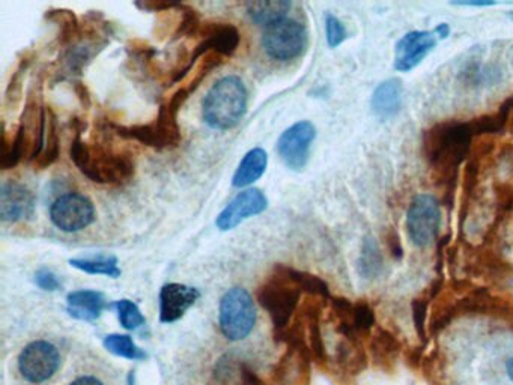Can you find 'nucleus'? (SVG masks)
<instances>
[{
  "instance_id": "10",
  "label": "nucleus",
  "mask_w": 513,
  "mask_h": 385,
  "mask_svg": "<svg viewBox=\"0 0 513 385\" xmlns=\"http://www.w3.org/2000/svg\"><path fill=\"white\" fill-rule=\"evenodd\" d=\"M50 218L62 232H80L96 220V208L87 196L68 193L53 202Z\"/></svg>"
},
{
  "instance_id": "18",
  "label": "nucleus",
  "mask_w": 513,
  "mask_h": 385,
  "mask_svg": "<svg viewBox=\"0 0 513 385\" xmlns=\"http://www.w3.org/2000/svg\"><path fill=\"white\" fill-rule=\"evenodd\" d=\"M106 309V299L98 290H74L67 297V312L78 320L94 322Z\"/></svg>"
},
{
  "instance_id": "38",
  "label": "nucleus",
  "mask_w": 513,
  "mask_h": 385,
  "mask_svg": "<svg viewBox=\"0 0 513 385\" xmlns=\"http://www.w3.org/2000/svg\"><path fill=\"white\" fill-rule=\"evenodd\" d=\"M385 243H387V248L393 259L401 260L404 258V247H402L401 237L393 228L388 229Z\"/></svg>"
},
{
  "instance_id": "14",
  "label": "nucleus",
  "mask_w": 513,
  "mask_h": 385,
  "mask_svg": "<svg viewBox=\"0 0 513 385\" xmlns=\"http://www.w3.org/2000/svg\"><path fill=\"white\" fill-rule=\"evenodd\" d=\"M268 207V200L259 188H249L242 191L231 204L217 217L216 225L219 229L232 230L242 221L251 217L262 214Z\"/></svg>"
},
{
  "instance_id": "28",
  "label": "nucleus",
  "mask_w": 513,
  "mask_h": 385,
  "mask_svg": "<svg viewBox=\"0 0 513 385\" xmlns=\"http://www.w3.org/2000/svg\"><path fill=\"white\" fill-rule=\"evenodd\" d=\"M103 345L108 352L118 355V357H122V359H147V354L127 334H108V336L104 338Z\"/></svg>"
},
{
  "instance_id": "45",
  "label": "nucleus",
  "mask_w": 513,
  "mask_h": 385,
  "mask_svg": "<svg viewBox=\"0 0 513 385\" xmlns=\"http://www.w3.org/2000/svg\"><path fill=\"white\" fill-rule=\"evenodd\" d=\"M436 34L440 36V38H447L450 34L449 25H447V23H441L440 26L436 27Z\"/></svg>"
},
{
  "instance_id": "34",
  "label": "nucleus",
  "mask_w": 513,
  "mask_h": 385,
  "mask_svg": "<svg viewBox=\"0 0 513 385\" xmlns=\"http://www.w3.org/2000/svg\"><path fill=\"white\" fill-rule=\"evenodd\" d=\"M325 34H327L328 47L336 48L346 39V29L344 23L332 14L325 17Z\"/></svg>"
},
{
  "instance_id": "25",
  "label": "nucleus",
  "mask_w": 513,
  "mask_h": 385,
  "mask_svg": "<svg viewBox=\"0 0 513 385\" xmlns=\"http://www.w3.org/2000/svg\"><path fill=\"white\" fill-rule=\"evenodd\" d=\"M69 265L83 273L94 274V276H108L112 279L121 276L117 256L98 255L92 258H78V259H69Z\"/></svg>"
},
{
  "instance_id": "27",
  "label": "nucleus",
  "mask_w": 513,
  "mask_h": 385,
  "mask_svg": "<svg viewBox=\"0 0 513 385\" xmlns=\"http://www.w3.org/2000/svg\"><path fill=\"white\" fill-rule=\"evenodd\" d=\"M23 160H26V154L18 131L15 130L13 137L8 139V133L4 130L0 140V169H14Z\"/></svg>"
},
{
  "instance_id": "19",
  "label": "nucleus",
  "mask_w": 513,
  "mask_h": 385,
  "mask_svg": "<svg viewBox=\"0 0 513 385\" xmlns=\"http://www.w3.org/2000/svg\"><path fill=\"white\" fill-rule=\"evenodd\" d=\"M404 87L399 78H388L380 83L372 96V110L381 119H390L401 112Z\"/></svg>"
},
{
  "instance_id": "20",
  "label": "nucleus",
  "mask_w": 513,
  "mask_h": 385,
  "mask_svg": "<svg viewBox=\"0 0 513 385\" xmlns=\"http://www.w3.org/2000/svg\"><path fill=\"white\" fill-rule=\"evenodd\" d=\"M292 4L288 0H261L247 4V14L259 26L270 27L285 20Z\"/></svg>"
},
{
  "instance_id": "11",
  "label": "nucleus",
  "mask_w": 513,
  "mask_h": 385,
  "mask_svg": "<svg viewBox=\"0 0 513 385\" xmlns=\"http://www.w3.org/2000/svg\"><path fill=\"white\" fill-rule=\"evenodd\" d=\"M198 36L200 41L193 48L190 61H189L190 71L193 68L194 62L205 56L208 53H216L221 57L232 56L233 53L237 52L240 41H241L240 32L231 23H203Z\"/></svg>"
},
{
  "instance_id": "26",
  "label": "nucleus",
  "mask_w": 513,
  "mask_h": 385,
  "mask_svg": "<svg viewBox=\"0 0 513 385\" xmlns=\"http://www.w3.org/2000/svg\"><path fill=\"white\" fill-rule=\"evenodd\" d=\"M358 273L363 279H376L383 273L385 268V259L381 255L380 246L375 238L367 237L363 241L362 253L357 262Z\"/></svg>"
},
{
  "instance_id": "22",
  "label": "nucleus",
  "mask_w": 513,
  "mask_h": 385,
  "mask_svg": "<svg viewBox=\"0 0 513 385\" xmlns=\"http://www.w3.org/2000/svg\"><path fill=\"white\" fill-rule=\"evenodd\" d=\"M61 154V139L57 117L52 108H46V139H44L43 154L35 161V167L39 170L47 169L56 163Z\"/></svg>"
},
{
  "instance_id": "42",
  "label": "nucleus",
  "mask_w": 513,
  "mask_h": 385,
  "mask_svg": "<svg viewBox=\"0 0 513 385\" xmlns=\"http://www.w3.org/2000/svg\"><path fill=\"white\" fill-rule=\"evenodd\" d=\"M422 352L423 348H411V350L406 352V364H408L411 369H415V370L418 369L420 360H422Z\"/></svg>"
},
{
  "instance_id": "6",
  "label": "nucleus",
  "mask_w": 513,
  "mask_h": 385,
  "mask_svg": "<svg viewBox=\"0 0 513 385\" xmlns=\"http://www.w3.org/2000/svg\"><path fill=\"white\" fill-rule=\"evenodd\" d=\"M256 324L255 301L242 288L228 290L221 301V329L232 342L246 339Z\"/></svg>"
},
{
  "instance_id": "44",
  "label": "nucleus",
  "mask_w": 513,
  "mask_h": 385,
  "mask_svg": "<svg viewBox=\"0 0 513 385\" xmlns=\"http://www.w3.org/2000/svg\"><path fill=\"white\" fill-rule=\"evenodd\" d=\"M71 385H104L103 382L94 377H82L77 378L76 381L71 382Z\"/></svg>"
},
{
  "instance_id": "1",
  "label": "nucleus",
  "mask_w": 513,
  "mask_h": 385,
  "mask_svg": "<svg viewBox=\"0 0 513 385\" xmlns=\"http://www.w3.org/2000/svg\"><path fill=\"white\" fill-rule=\"evenodd\" d=\"M473 139L470 124L462 121L438 122L423 133V157L446 196L453 195L457 170L470 156Z\"/></svg>"
},
{
  "instance_id": "13",
  "label": "nucleus",
  "mask_w": 513,
  "mask_h": 385,
  "mask_svg": "<svg viewBox=\"0 0 513 385\" xmlns=\"http://www.w3.org/2000/svg\"><path fill=\"white\" fill-rule=\"evenodd\" d=\"M36 208V198L20 182L6 181L0 187V218L6 223L31 220Z\"/></svg>"
},
{
  "instance_id": "47",
  "label": "nucleus",
  "mask_w": 513,
  "mask_h": 385,
  "mask_svg": "<svg viewBox=\"0 0 513 385\" xmlns=\"http://www.w3.org/2000/svg\"><path fill=\"white\" fill-rule=\"evenodd\" d=\"M509 124H510V130L513 131V110H512V115H510Z\"/></svg>"
},
{
  "instance_id": "23",
  "label": "nucleus",
  "mask_w": 513,
  "mask_h": 385,
  "mask_svg": "<svg viewBox=\"0 0 513 385\" xmlns=\"http://www.w3.org/2000/svg\"><path fill=\"white\" fill-rule=\"evenodd\" d=\"M512 110L513 96H510V98H508V100L498 107L496 113L483 115V117L471 119L468 124H470L473 136L477 137V136L497 135V133H501V131L505 130L506 126L509 124Z\"/></svg>"
},
{
  "instance_id": "16",
  "label": "nucleus",
  "mask_w": 513,
  "mask_h": 385,
  "mask_svg": "<svg viewBox=\"0 0 513 385\" xmlns=\"http://www.w3.org/2000/svg\"><path fill=\"white\" fill-rule=\"evenodd\" d=\"M200 299V292L191 286L169 283L161 288L160 320L163 324H172L181 319L187 310Z\"/></svg>"
},
{
  "instance_id": "4",
  "label": "nucleus",
  "mask_w": 513,
  "mask_h": 385,
  "mask_svg": "<svg viewBox=\"0 0 513 385\" xmlns=\"http://www.w3.org/2000/svg\"><path fill=\"white\" fill-rule=\"evenodd\" d=\"M303 290L288 271V265L277 264L258 290V301L272 318L274 333L288 329L289 320L297 310Z\"/></svg>"
},
{
  "instance_id": "8",
  "label": "nucleus",
  "mask_w": 513,
  "mask_h": 385,
  "mask_svg": "<svg viewBox=\"0 0 513 385\" xmlns=\"http://www.w3.org/2000/svg\"><path fill=\"white\" fill-rule=\"evenodd\" d=\"M441 226L440 202L431 195L416 196L406 212V234L416 247L431 246Z\"/></svg>"
},
{
  "instance_id": "33",
  "label": "nucleus",
  "mask_w": 513,
  "mask_h": 385,
  "mask_svg": "<svg viewBox=\"0 0 513 385\" xmlns=\"http://www.w3.org/2000/svg\"><path fill=\"white\" fill-rule=\"evenodd\" d=\"M494 193L498 216H509L510 212H513V184L506 181L497 182Z\"/></svg>"
},
{
  "instance_id": "5",
  "label": "nucleus",
  "mask_w": 513,
  "mask_h": 385,
  "mask_svg": "<svg viewBox=\"0 0 513 385\" xmlns=\"http://www.w3.org/2000/svg\"><path fill=\"white\" fill-rule=\"evenodd\" d=\"M180 108L172 101L160 106L159 117L149 124L140 126H118L108 122L106 127L113 131V135L122 139L136 140V142L154 147V149H175L181 145V128L178 124Z\"/></svg>"
},
{
  "instance_id": "29",
  "label": "nucleus",
  "mask_w": 513,
  "mask_h": 385,
  "mask_svg": "<svg viewBox=\"0 0 513 385\" xmlns=\"http://www.w3.org/2000/svg\"><path fill=\"white\" fill-rule=\"evenodd\" d=\"M288 271L303 292H306L307 295L315 297V299H325L330 297L328 285L323 279L313 276V274L304 273V271H298V269L291 268V267H288Z\"/></svg>"
},
{
  "instance_id": "39",
  "label": "nucleus",
  "mask_w": 513,
  "mask_h": 385,
  "mask_svg": "<svg viewBox=\"0 0 513 385\" xmlns=\"http://www.w3.org/2000/svg\"><path fill=\"white\" fill-rule=\"evenodd\" d=\"M136 6L143 9V11H151V13H163L169 9H175L180 4H170V2H138Z\"/></svg>"
},
{
  "instance_id": "37",
  "label": "nucleus",
  "mask_w": 513,
  "mask_h": 385,
  "mask_svg": "<svg viewBox=\"0 0 513 385\" xmlns=\"http://www.w3.org/2000/svg\"><path fill=\"white\" fill-rule=\"evenodd\" d=\"M237 381L241 385H267L262 378L258 377V373H255V370H251L249 364L242 363V361H240V364H238Z\"/></svg>"
},
{
  "instance_id": "3",
  "label": "nucleus",
  "mask_w": 513,
  "mask_h": 385,
  "mask_svg": "<svg viewBox=\"0 0 513 385\" xmlns=\"http://www.w3.org/2000/svg\"><path fill=\"white\" fill-rule=\"evenodd\" d=\"M247 89L241 78L223 77L210 89L202 103L203 121L216 130L237 127L247 112Z\"/></svg>"
},
{
  "instance_id": "30",
  "label": "nucleus",
  "mask_w": 513,
  "mask_h": 385,
  "mask_svg": "<svg viewBox=\"0 0 513 385\" xmlns=\"http://www.w3.org/2000/svg\"><path fill=\"white\" fill-rule=\"evenodd\" d=\"M113 306L117 308L119 320H121V325L124 329L133 331V329H138L139 327H142L145 324V316L140 312L138 304L133 303V301L121 299V301H117Z\"/></svg>"
},
{
  "instance_id": "32",
  "label": "nucleus",
  "mask_w": 513,
  "mask_h": 385,
  "mask_svg": "<svg viewBox=\"0 0 513 385\" xmlns=\"http://www.w3.org/2000/svg\"><path fill=\"white\" fill-rule=\"evenodd\" d=\"M31 61L32 57H23L20 64H18L17 70L13 74V78L9 82L8 91H6V103L8 105L15 106L18 100H20V96H22L23 74L26 73Z\"/></svg>"
},
{
  "instance_id": "7",
  "label": "nucleus",
  "mask_w": 513,
  "mask_h": 385,
  "mask_svg": "<svg viewBox=\"0 0 513 385\" xmlns=\"http://www.w3.org/2000/svg\"><path fill=\"white\" fill-rule=\"evenodd\" d=\"M307 43L309 34L306 26L293 18H285L267 27L261 39L268 56L282 62L293 61L302 56L306 52Z\"/></svg>"
},
{
  "instance_id": "46",
  "label": "nucleus",
  "mask_w": 513,
  "mask_h": 385,
  "mask_svg": "<svg viewBox=\"0 0 513 385\" xmlns=\"http://www.w3.org/2000/svg\"><path fill=\"white\" fill-rule=\"evenodd\" d=\"M506 369H508V373H509L510 380L513 381V357L506 364Z\"/></svg>"
},
{
  "instance_id": "40",
  "label": "nucleus",
  "mask_w": 513,
  "mask_h": 385,
  "mask_svg": "<svg viewBox=\"0 0 513 385\" xmlns=\"http://www.w3.org/2000/svg\"><path fill=\"white\" fill-rule=\"evenodd\" d=\"M509 147H503V151L500 152V157H498V163H500L501 167L508 172V174H513V145L508 143Z\"/></svg>"
},
{
  "instance_id": "41",
  "label": "nucleus",
  "mask_w": 513,
  "mask_h": 385,
  "mask_svg": "<svg viewBox=\"0 0 513 385\" xmlns=\"http://www.w3.org/2000/svg\"><path fill=\"white\" fill-rule=\"evenodd\" d=\"M453 6H471V8H487V6H496L498 2L494 0H462V2H452Z\"/></svg>"
},
{
  "instance_id": "36",
  "label": "nucleus",
  "mask_w": 513,
  "mask_h": 385,
  "mask_svg": "<svg viewBox=\"0 0 513 385\" xmlns=\"http://www.w3.org/2000/svg\"><path fill=\"white\" fill-rule=\"evenodd\" d=\"M35 283L43 290L47 292H55V290L61 289V281L57 279L56 274L47 268H41L35 274Z\"/></svg>"
},
{
  "instance_id": "17",
  "label": "nucleus",
  "mask_w": 513,
  "mask_h": 385,
  "mask_svg": "<svg viewBox=\"0 0 513 385\" xmlns=\"http://www.w3.org/2000/svg\"><path fill=\"white\" fill-rule=\"evenodd\" d=\"M321 313H323V304L315 299L313 301L307 299L302 309V315L306 322L307 343L311 350L312 360L323 368L327 364V350L321 333Z\"/></svg>"
},
{
  "instance_id": "15",
  "label": "nucleus",
  "mask_w": 513,
  "mask_h": 385,
  "mask_svg": "<svg viewBox=\"0 0 513 385\" xmlns=\"http://www.w3.org/2000/svg\"><path fill=\"white\" fill-rule=\"evenodd\" d=\"M436 32L413 31L402 36L395 50V68L402 73L415 70L436 48Z\"/></svg>"
},
{
  "instance_id": "21",
  "label": "nucleus",
  "mask_w": 513,
  "mask_h": 385,
  "mask_svg": "<svg viewBox=\"0 0 513 385\" xmlns=\"http://www.w3.org/2000/svg\"><path fill=\"white\" fill-rule=\"evenodd\" d=\"M267 166L268 156L262 147H255V149L247 152L246 157L238 166L237 172L233 175V187L242 188V187L251 186L265 174Z\"/></svg>"
},
{
  "instance_id": "12",
  "label": "nucleus",
  "mask_w": 513,
  "mask_h": 385,
  "mask_svg": "<svg viewBox=\"0 0 513 385\" xmlns=\"http://www.w3.org/2000/svg\"><path fill=\"white\" fill-rule=\"evenodd\" d=\"M315 139L316 128L312 122L300 121L289 127L277 142V152L288 169L300 172L306 167Z\"/></svg>"
},
{
  "instance_id": "2",
  "label": "nucleus",
  "mask_w": 513,
  "mask_h": 385,
  "mask_svg": "<svg viewBox=\"0 0 513 385\" xmlns=\"http://www.w3.org/2000/svg\"><path fill=\"white\" fill-rule=\"evenodd\" d=\"M69 157L77 169L97 184L121 186L134 177V161L128 154L113 151L101 143L85 142L80 130H76Z\"/></svg>"
},
{
  "instance_id": "9",
  "label": "nucleus",
  "mask_w": 513,
  "mask_h": 385,
  "mask_svg": "<svg viewBox=\"0 0 513 385\" xmlns=\"http://www.w3.org/2000/svg\"><path fill=\"white\" fill-rule=\"evenodd\" d=\"M61 366L59 350L52 343L36 340L27 345L18 357V370L31 384L50 380Z\"/></svg>"
},
{
  "instance_id": "31",
  "label": "nucleus",
  "mask_w": 513,
  "mask_h": 385,
  "mask_svg": "<svg viewBox=\"0 0 513 385\" xmlns=\"http://www.w3.org/2000/svg\"><path fill=\"white\" fill-rule=\"evenodd\" d=\"M351 324L357 336L371 331L372 327L375 325V313L372 310L371 306L366 301H358L354 304L353 313H351Z\"/></svg>"
},
{
  "instance_id": "24",
  "label": "nucleus",
  "mask_w": 513,
  "mask_h": 385,
  "mask_svg": "<svg viewBox=\"0 0 513 385\" xmlns=\"http://www.w3.org/2000/svg\"><path fill=\"white\" fill-rule=\"evenodd\" d=\"M402 345L387 329H380L372 339L371 350L376 364L383 369L392 366L396 361L397 355L401 352Z\"/></svg>"
},
{
  "instance_id": "43",
  "label": "nucleus",
  "mask_w": 513,
  "mask_h": 385,
  "mask_svg": "<svg viewBox=\"0 0 513 385\" xmlns=\"http://www.w3.org/2000/svg\"><path fill=\"white\" fill-rule=\"evenodd\" d=\"M76 94L82 100L83 105L89 106V96H87V87L83 86L82 83H76Z\"/></svg>"
},
{
  "instance_id": "35",
  "label": "nucleus",
  "mask_w": 513,
  "mask_h": 385,
  "mask_svg": "<svg viewBox=\"0 0 513 385\" xmlns=\"http://www.w3.org/2000/svg\"><path fill=\"white\" fill-rule=\"evenodd\" d=\"M411 310H413V320H415V329L417 331L418 338L422 340L423 345L426 343V318H427V299H416L411 303Z\"/></svg>"
}]
</instances>
